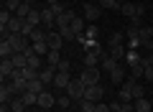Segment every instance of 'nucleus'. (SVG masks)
Listing matches in <instances>:
<instances>
[{
    "instance_id": "1",
    "label": "nucleus",
    "mask_w": 153,
    "mask_h": 112,
    "mask_svg": "<svg viewBox=\"0 0 153 112\" xmlns=\"http://www.w3.org/2000/svg\"><path fill=\"white\" fill-rule=\"evenodd\" d=\"M84 92H87V84H84L82 79H79V76H76V79H71L69 82V87H66V94L71 97V99H84Z\"/></svg>"
},
{
    "instance_id": "2",
    "label": "nucleus",
    "mask_w": 153,
    "mask_h": 112,
    "mask_svg": "<svg viewBox=\"0 0 153 112\" xmlns=\"http://www.w3.org/2000/svg\"><path fill=\"white\" fill-rule=\"evenodd\" d=\"M3 41H10L13 51H16V53H23V51L28 48V41H31V38H26L23 33H13L10 38H3Z\"/></svg>"
},
{
    "instance_id": "3",
    "label": "nucleus",
    "mask_w": 153,
    "mask_h": 112,
    "mask_svg": "<svg viewBox=\"0 0 153 112\" xmlns=\"http://www.w3.org/2000/svg\"><path fill=\"white\" fill-rule=\"evenodd\" d=\"M79 79H82L87 87L100 84V69H97V66H84V71L79 74Z\"/></svg>"
},
{
    "instance_id": "4",
    "label": "nucleus",
    "mask_w": 153,
    "mask_h": 112,
    "mask_svg": "<svg viewBox=\"0 0 153 112\" xmlns=\"http://www.w3.org/2000/svg\"><path fill=\"white\" fill-rule=\"evenodd\" d=\"M100 61H102V46H94V48H89L87 53H84V66H97Z\"/></svg>"
},
{
    "instance_id": "5",
    "label": "nucleus",
    "mask_w": 153,
    "mask_h": 112,
    "mask_svg": "<svg viewBox=\"0 0 153 112\" xmlns=\"http://www.w3.org/2000/svg\"><path fill=\"white\" fill-rule=\"evenodd\" d=\"M100 16H102V8H100V5L84 3V21H87V23H97Z\"/></svg>"
},
{
    "instance_id": "6",
    "label": "nucleus",
    "mask_w": 153,
    "mask_h": 112,
    "mask_svg": "<svg viewBox=\"0 0 153 112\" xmlns=\"http://www.w3.org/2000/svg\"><path fill=\"white\" fill-rule=\"evenodd\" d=\"M102 97H105V87L102 84H92L84 92V99H92V102H102Z\"/></svg>"
},
{
    "instance_id": "7",
    "label": "nucleus",
    "mask_w": 153,
    "mask_h": 112,
    "mask_svg": "<svg viewBox=\"0 0 153 112\" xmlns=\"http://www.w3.org/2000/svg\"><path fill=\"white\" fill-rule=\"evenodd\" d=\"M41 26H44V28H49V31H51V28H56V13L51 10L49 5H46L44 10H41Z\"/></svg>"
},
{
    "instance_id": "8",
    "label": "nucleus",
    "mask_w": 153,
    "mask_h": 112,
    "mask_svg": "<svg viewBox=\"0 0 153 112\" xmlns=\"http://www.w3.org/2000/svg\"><path fill=\"white\" fill-rule=\"evenodd\" d=\"M46 43H49V48L59 51V48L64 46V38H61V33L56 31V28H51V31H49V36H46Z\"/></svg>"
},
{
    "instance_id": "9",
    "label": "nucleus",
    "mask_w": 153,
    "mask_h": 112,
    "mask_svg": "<svg viewBox=\"0 0 153 112\" xmlns=\"http://www.w3.org/2000/svg\"><path fill=\"white\" fill-rule=\"evenodd\" d=\"M56 74H59V71H56V66H44V69L38 71V79H41L46 87H49V84H54Z\"/></svg>"
},
{
    "instance_id": "10",
    "label": "nucleus",
    "mask_w": 153,
    "mask_h": 112,
    "mask_svg": "<svg viewBox=\"0 0 153 112\" xmlns=\"http://www.w3.org/2000/svg\"><path fill=\"white\" fill-rule=\"evenodd\" d=\"M125 79H128V69L123 64H117L112 71H110V82H112V84H123Z\"/></svg>"
},
{
    "instance_id": "11",
    "label": "nucleus",
    "mask_w": 153,
    "mask_h": 112,
    "mask_svg": "<svg viewBox=\"0 0 153 112\" xmlns=\"http://www.w3.org/2000/svg\"><path fill=\"white\" fill-rule=\"evenodd\" d=\"M138 41H140V46L151 48V46H153V28H151V26H143L140 33H138Z\"/></svg>"
},
{
    "instance_id": "12",
    "label": "nucleus",
    "mask_w": 153,
    "mask_h": 112,
    "mask_svg": "<svg viewBox=\"0 0 153 112\" xmlns=\"http://www.w3.org/2000/svg\"><path fill=\"white\" fill-rule=\"evenodd\" d=\"M54 105H56V97L51 94L49 89H44L38 94V107H41V110H49V107H54Z\"/></svg>"
},
{
    "instance_id": "13",
    "label": "nucleus",
    "mask_w": 153,
    "mask_h": 112,
    "mask_svg": "<svg viewBox=\"0 0 153 112\" xmlns=\"http://www.w3.org/2000/svg\"><path fill=\"white\" fill-rule=\"evenodd\" d=\"M120 13H123L125 18H130V21H133V18H140V16H138V3H133V0L123 3V5H120Z\"/></svg>"
},
{
    "instance_id": "14",
    "label": "nucleus",
    "mask_w": 153,
    "mask_h": 112,
    "mask_svg": "<svg viewBox=\"0 0 153 112\" xmlns=\"http://www.w3.org/2000/svg\"><path fill=\"white\" fill-rule=\"evenodd\" d=\"M13 71H16V64H13V59H3V61H0V76H3V82L10 79Z\"/></svg>"
},
{
    "instance_id": "15",
    "label": "nucleus",
    "mask_w": 153,
    "mask_h": 112,
    "mask_svg": "<svg viewBox=\"0 0 153 112\" xmlns=\"http://www.w3.org/2000/svg\"><path fill=\"white\" fill-rule=\"evenodd\" d=\"M74 16H76L74 10H66V13H61V16H56V31H61V28H69V23L74 21Z\"/></svg>"
},
{
    "instance_id": "16",
    "label": "nucleus",
    "mask_w": 153,
    "mask_h": 112,
    "mask_svg": "<svg viewBox=\"0 0 153 112\" xmlns=\"http://www.w3.org/2000/svg\"><path fill=\"white\" fill-rule=\"evenodd\" d=\"M84 23H87V21H84V16H74V21L69 23V28L74 31V36H76V38L84 36Z\"/></svg>"
},
{
    "instance_id": "17",
    "label": "nucleus",
    "mask_w": 153,
    "mask_h": 112,
    "mask_svg": "<svg viewBox=\"0 0 153 112\" xmlns=\"http://www.w3.org/2000/svg\"><path fill=\"white\" fill-rule=\"evenodd\" d=\"M140 61H143L140 53H138L135 48H128V53H125V64H128V69H130V66H138Z\"/></svg>"
},
{
    "instance_id": "18",
    "label": "nucleus",
    "mask_w": 153,
    "mask_h": 112,
    "mask_svg": "<svg viewBox=\"0 0 153 112\" xmlns=\"http://www.w3.org/2000/svg\"><path fill=\"white\" fill-rule=\"evenodd\" d=\"M110 110H115V112H135V107H133L130 102H123V99H115L112 105H110Z\"/></svg>"
},
{
    "instance_id": "19",
    "label": "nucleus",
    "mask_w": 153,
    "mask_h": 112,
    "mask_svg": "<svg viewBox=\"0 0 153 112\" xmlns=\"http://www.w3.org/2000/svg\"><path fill=\"white\" fill-rule=\"evenodd\" d=\"M69 82H71V76L64 74V71H59V74H56V79H54V87H56V89H64V92H66Z\"/></svg>"
},
{
    "instance_id": "20",
    "label": "nucleus",
    "mask_w": 153,
    "mask_h": 112,
    "mask_svg": "<svg viewBox=\"0 0 153 112\" xmlns=\"http://www.w3.org/2000/svg\"><path fill=\"white\" fill-rule=\"evenodd\" d=\"M23 23H26L23 18L13 16V18H10V23H8V33H10V36H13V33H21V31H23Z\"/></svg>"
},
{
    "instance_id": "21",
    "label": "nucleus",
    "mask_w": 153,
    "mask_h": 112,
    "mask_svg": "<svg viewBox=\"0 0 153 112\" xmlns=\"http://www.w3.org/2000/svg\"><path fill=\"white\" fill-rule=\"evenodd\" d=\"M46 36H49V28H44V26H38V28H33V33L28 38H31L33 43H38V41H46Z\"/></svg>"
},
{
    "instance_id": "22",
    "label": "nucleus",
    "mask_w": 153,
    "mask_h": 112,
    "mask_svg": "<svg viewBox=\"0 0 153 112\" xmlns=\"http://www.w3.org/2000/svg\"><path fill=\"white\" fill-rule=\"evenodd\" d=\"M133 107H135V112H151L153 110V105L146 99V97H138V99L133 102Z\"/></svg>"
},
{
    "instance_id": "23",
    "label": "nucleus",
    "mask_w": 153,
    "mask_h": 112,
    "mask_svg": "<svg viewBox=\"0 0 153 112\" xmlns=\"http://www.w3.org/2000/svg\"><path fill=\"white\" fill-rule=\"evenodd\" d=\"M107 53L112 56L115 61H123V59H125V53H128V48H125V46H110Z\"/></svg>"
},
{
    "instance_id": "24",
    "label": "nucleus",
    "mask_w": 153,
    "mask_h": 112,
    "mask_svg": "<svg viewBox=\"0 0 153 112\" xmlns=\"http://www.w3.org/2000/svg\"><path fill=\"white\" fill-rule=\"evenodd\" d=\"M10 59H13V64H16V69H26V66H28V56H26V51H23V53H13Z\"/></svg>"
},
{
    "instance_id": "25",
    "label": "nucleus",
    "mask_w": 153,
    "mask_h": 112,
    "mask_svg": "<svg viewBox=\"0 0 153 112\" xmlns=\"http://www.w3.org/2000/svg\"><path fill=\"white\" fill-rule=\"evenodd\" d=\"M59 61H61V53L51 48V51L46 53V66H59Z\"/></svg>"
},
{
    "instance_id": "26",
    "label": "nucleus",
    "mask_w": 153,
    "mask_h": 112,
    "mask_svg": "<svg viewBox=\"0 0 153 112\" xmlns=\"http://www.w3.org/2000/svg\"><path fill=\"white\" fill-rule=\"evenodd\" d=\"M100 64H102V69H105V71H107V74H110V71H112V69H115V66H117V64H120V61H115L112 56H110V53H107V56H102V61H100Z\"/></svg>"
},
{
    "instance_id": "27",
    "label": "nucleus",
    "mask_w": 153,
    "mask_h": 112,
    "mask_svg": "<svg viewBox=\"0 0 153 112\" xmlns=\"http://www.w3.org/2000/svg\"><path fill=\"white\" fill-rule=\"evenodd\" d=\"M46 89V84L41 79H28V92H36V94H41V92Z\"/></svg>"
},
{
    "instance_id": "28",
    "label": "nucleus",
    "mask_w": 153,
    "mask_h": 112,
    "mask_svg": "<svg viewBox=\"0 0 153 112\" xmlns=\"http://www.w3.org/2000/svg\"><path fill=\"white\" fill-rule=\"evenodd\" d=\"M26 23H31L33 28H38V26H41V10H36V8H33V10L28 13V18H26Z\"/></svg>"
},
{
    "instance_id": "29",
    "label": "nucleus",
    "mask_w": 153,
    "mask_h": 112,
    "mask_svg": "<svg viewBox=\"0 0 153 112\" xmlns=\"http://www.w3.org/2000/svg\"><path fill=\"white\" fill-rule=\"evenodd\" d=\"M21 99L26 102V107H31V105H38V94H36V92H23V94H21Z\"/></svg>"
},
{
    "instance_id": "30",
    "label": "nucleus",
    "mask_w": 153,
    "mask_h": 112,
    "mask_svg": "<svg viewBox=\"0 0 153 112\" xmlns=\"http://www.w3.org/2000/svg\"><path fill=\"white\" fill-rule=\"evenodd\" d=\"M13 53H16V51H13L10 41H3V43H0V56H3V59H10Z\"/></svg>"
},
{
    "instance_id": "31",
    "label": "nucleus",
    "mask_w": 153,
    "mask_h": 112,
    "mask_svg": "<svg viewBox=\"0 0 153 112\" xmlns=\"http://www.w3.org/2000/svg\"><path fill=\"white\" fill-rule=\"evenodd\" d=\"M33 51H36L38 56H46L51 48H49V43H46V41H38V43H33Z\"/></svg>"
},
{
    "instance_id": "32",
    "label": "nucleus",
    "mask_w": 153,
    "mask_h": 112,
    "mask_svg": "<svg viewBox=\"0 0 153 112\" xmlns=\"http://www.w3.org/2000/svg\"><path fill=\"white\" fill-rule=\"evenodd\" d=\"M123 38H125V33H112V36L107 38V48L110 46H123Z\"/></svg>"
},
{
    "instance_id": "33",
    "label": "nucleus",
    "mask_w": 153,
    "mask_h": 112,
    "mask_svg": "<svg viewBox=\"0 0 153 112\" xmlns=\"http://www.w3.org/2000/svg\"><path fill=\"white\" fill-rule=\"evenodd\" d=\"M100 8H105V10H120V3L117 0H100Z\"/></svg>"
},
{
    "instance_id": "34",
    "label": "nucleus",
    "mask_w": 153,
    "mask_h": 112,
    "mask_svg": "<svg viewBox=\"0 0 153 112\" xmlns=\"http://www.w3.org/2000/svg\"><path fill=\"white\" fill-rule=\"evenodd\" d=\"M31 10H33V5H28V3H21V8L16 10V16L26 21V18H28V13H31Z\"/></svg>"
},
{
    "instance_id": "35",
    "label": "nucleus",
    "mask_w": 153,
    "mask_h": 112,
    "mask_svg": "<svg viewBox=\"0 0 153 112\" xmlns=\"http://www.w3.org/2000/svg\"><path fill=\"white\" fill-rule=\"evenodd\" d=\"M23 110H26V102H23L21 97H16V99L10 102V112H23Z\"/></svg>"
},
{
    "instance_id": "36",
    "label": "nucleus",
    "mask_w": 153,
    "mask_h": 112,
    "mask_svg": "<svg viewBox=\"0 0 153 112\" xmlns=\"http://www.w3.org/2000/svg\"><path fill=\"white\" fill-rule=\"evenodd\" d=\"M94 105H97V102H92V99H79L82 112H94Z\"/></svg>"
},
{
    "instance_id": "37",
    "label": "nucleus",
    "mask_w": 153,
    "mask_h": 112,
    "mask_svg": "<svg viewBox=\"0 0 153 112\" xmlns=\"http://www.w3.org/2000/svg\"><path fill=\"white\" fill-rule=\"evenodd\" d=\"M21 3H23V0H5V10H10V13H16L18 8H21Z\"/></svg>"
},
{
    "instance_id": "38",
    "label": "nucleus",
    "mask_w": 153,
    "mask_h": 112,
    "mask_svg": "<svg viewBox=\"0 0 153 112\" xmlns=\"http://www.w3.org/2000/svg\"><path fill=\"white\" fill-rule=\"evenodd\" d=\"M61 38H64V41H76V36H74V31H71V28H61Z\"/></svg>"
},
{
    "instance_id": "39",
    "label": "nucleus",
    "mask_w": 153,
    "mask_h": 112,
    "mask_svg": "<svg viewBox=\"0 0 153 112\" xmlns=\"http://www.w3.org/2000/svg\"><path fill=\"white\" fill-rule=\"evenodd\" d=\"M84 36H87L89 41H97V26H94V23H89V28H87V33H84Z\"/></svg>"
},
{
    "instance_id": "40",
    "label": "nucleus",
    "mask_w": 153,
    "mask_h": 112,
    "mask_svg": "<svg viewBox=\"0 0 153 112\" xmlns=\"http://www.w3.org/2000/svg\"><path fill=\"white\" fill-rule=\"evenodd\" d=\"M56 105H59L61 110H66V107L71 105V97H69V94H66V97H56Z\"/></svg>"
},
{
    "instance_id": "41",
    "label": "nucleus",
    "mask_w": 153,
    "mask_h": 112,
    "mask_svg": "<svg viewBox=\"0 0 153 112\" xmlns=\"http://www.w3.org/2000/svg\"><path fill=\"white\" fill-rule=\"evenodd\" d=\"M69 69H71L69 59H61V61H59V66H56V71H64V74H69Z\"/></svg>"
},
{
    "instance_id": "42",
    "label": "nucleus",
    "mask_w": 153,
    "mask_h": 112,
    "mask_svg": "<svg viewBox=\"0 0 153 112\" xmlns=\"http://www.w3.org/2000/svg\"><path fill=\"white\" fill-rule=\"evenodd\" d=\"M23 76L26 79H38V71L36 69H23Z\"/></svg>"
},
{
    "instance_id": "43",
    "label": "nucleus",
    "mask_w": 153,
    "mask_h": 112,
    "mask_svg": "<svg viewBox=\"0 0 153 112\" xmlns=\"http://www.w3.org/2000/svg\"><path fill=\"white\" fill-rule=\"evenodd\" d=\"M94 112H110V105H105V102H97V105H94Z\"/></svg>"
},
{
    "instance_id": "44",
    "label": "nucleus",
    "mask_w": 153,
    "mask_h": 112,
    "mask_svg": "<svg viewBox=\"0 0 153 112\" xmlns=\"http://www.w3.org/2000/svg\"><path fill=\"white\" fill-rule=\"evenodd\" d=\"M143 66H146V64H143ZM143 76H146L148 82H153V66H146V74H143Z\"/></svg>"
},
{
    "instance_id": "45",
    "label": "nucleus",
    "mask_w": 153,
    "mask_h": 112,
    "mask_svg": "<svg viewBox=\"0 0 153 112\" xmlns=\"http://www.w3.org/2000/svg\"><path fill=\"white\" fill-rule=\"evenodd\" d=\"M56 3H61V0H46V5H56Z\"/></svg>"
},
{
    "instance_id": "46",
    "label": "nucleus",
    "mask_w": 153,
    "mask_h": 112,
    "mask_svg": "<svg viewBox=\"0 0 153 112\" xmlns=\"http://www.w3.org/2000/svg\"><path fill=\"white\" fill-rule=\"evenodd\" d=\"M23 3H28V5H33V0H23Z\"/></svg>"
},
{
    "instance_id": "47",
    "label": "nucleus",
    "mask_w": 153,
    "mask_h": 112,
    "mask_svg": "<svg viewBox=\"0 0 153 112\" xmlns=\"http://www.w3.org/2000/svg\"><path fill=\"white\" fill-rule=\"evenodd\" d=\"M117 3H120V5H123V3H128V0H117Z\"/></svg>"
},
{
    "instance_id": "48",
    "label": "nucleus",
    "mask_w": 153,
    "mask_h": 112,
    "mask_svg": "<svg viewBox=\"0 0 153 112\" xmlns=\"http://www.w3.org/2000/svg\"><path fill=\"white\" fill-rule=\"evenodd\" d=\"M110 112H115V110H110Z\"/></svg>"
},
{
    "instance_id": "49",
    "label": "nucleus",
    "mask_w": 153,
    "mask_h": 112,
    "mask_svg": "<svg viewBox=\"0 0 153 112\" xmlns=\"http://www.w3.org/2000/svg\"><path fill=\"white\" fill-rule=\"evenodd\" d=\"M151 3H153V0H151Z\"/></svg>"
}]
</instances>
